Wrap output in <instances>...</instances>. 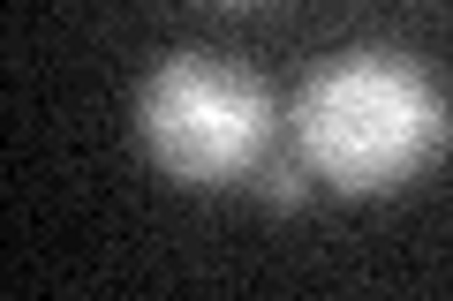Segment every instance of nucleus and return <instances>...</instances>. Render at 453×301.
I'll return each instance as SVG.
<instances>
[{
    "mask_svg": "<svg viewBox=\"0 0 453 301\" xmlns=\"http://www.w3.org/2000/svg\"><path fill=\"white\" fill-rule=\"evenodd\" d=\"M280 128H288V113L273 106V83L204 46L166 53L136 91V143L174 189L257 181Z\"/></svg>",
    "mask_w": 453,
    "mask_h": 301,
    "instance_id": "f03ea898",
    "label": "nucleus"
},
{
    "mask_svg": "<svg viewBox=\"0 0 453 301\" xmlns=\"http://www.w3.org/2000/svg\"><path fill=\"white\" fill-rule=\"evenodd\" d=\"M219 8H257V0H219Z\"/></svg>",
    "mask_w": 453,
    "mask_h": 301,
    "instance_id": "20e7f679",
    "label": "nucleus"
},
{
    "mask_svg": "<svg viewBox=\"0 0 453 301\" xmlns=\"http://www.w3.org/2000/svg\"><path fill=\"white\" fill-rule=\"evenodd\" d=\"M310 181H318V174H310L303 159H265V166H257V196H265L273 211H295V204L310 196Z\"/></svg>",
    "mask_w": 453,
    "mask_h": 301,
    "instance_id": "7ed1b4c3",
    "label": "nucleus"
},
{
    "mask_svg": "<svg viewBox=\"0 0 453 301\" xmlns=\"http://www.w3.org/2000/svg\"><path fill=\"white\" fill-rule=\"evenodd\" d=\"M295 159L340 196H401L453 151V91L393 46H348L288 106Z\"/></svg>",
    "mask_w": 453,
    "mask_h": 301,
    "instance_id": "f257e3e1",
    "label": "nucleus"
}]
</instances>
